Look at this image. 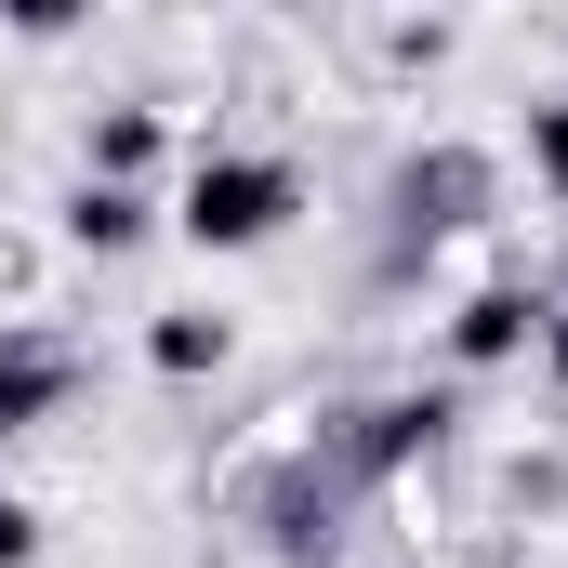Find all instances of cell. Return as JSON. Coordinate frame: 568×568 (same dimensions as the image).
I'll return each mask as SVG.
<instances>
[{
	"instance_id": "cell-1",
	"label": "cell",
	"mask_w": 568,
	"mask_h": 568,
	"mask_svg": "<svg viewBox=\"0 0 568 568\" xmlns=\"http://www.w3.org/2000/svg\"><path fill=\"white\" fill-rule=\"evenodd\" d=\"M278 212H291V172H278V159H199V185H185V239H212V252L278 239Z\"/></svg>"
},
{
	"instance_id": "cell-2",
	"label": "cell",
	"mask_w": 568,
	"mask_h": 568,
	"mask_svg": "<svg viewBox=\"0 0 568 568\" xmlns=\"http://www.w3.org/2000/svg\"><path fill=\"white\" fill-rule=\"evenodd\" d=\"M529 331H542V304H529V291H476V304H463V331H449V344H463V357H516V344H529Z\"/></svg>"
},
{
	"instance_id": "cell-3",
	"label": "cell",
	"mask_w": 568,
	"mask_h": 568,
	"mask_svg": "<svg viewBox=\"0 0 568 568\" xmlns=\"http://www.w3.org/2000/svg\"><path fill=\"white\" fill-rule=\"evenodd\" d=\"M53 384H67V357H53V344H13V357H0V436L40 424V410H53Z\"/></svg>"
},
{
	"instance_id": "cell-4",
	"label": "cell",
	"mask_w": 568,
	"mask_h": 568,
	"mask_svg": "<svg viewBox=\"0 0 568 568\" xmlns=\"http://www.w3.org/2000/svg\"><path fill=\"white\" fill-rule=\"evenodd\" d=\"M67 225H80L93 252H120V239H133L145 212H133V199H120V185H80V212H67Z\"/></svg>"
},
{
	"instance_id": "cell-5",
	"label": "cell",
	"mask_w": 568,
	"mask_h": 568,
	"mask_svg": "<svg viewBox=\"0 0 568 568\" xmlns=\"http://www.w3.org/2000/svg\"><path fill=\"white\" fill-rule=\"evenodd\" d=\"M145 145H159V120H145V106H120V120H93V172H133Z\"/></svg>"
},
{
	"instance_id": "cell-6",
	"label": "cell",
	"mask_w": 568,
	"mask_h": 568,
	"mask_svg": "<svg viewBox=\"0 0 568 568\" xmlns=\"http://www.w3.org/2000/svg\"><path fill=\"white\" fill-rule=\"evenodd\" d=\"M212 357H225L212 317H159V371H212Z\"/></svg>"
},
{
	"instance_id": "cell-7",
	"label": "cell",
	"mask_w": 568,
	"mask_h": 568,
	"mask_svg": "<svg viewBox=\"0 0 568 568\" xmlns=\"http://www.w3.org/2000/svg\"><path fill=\"white\" fill-rule=\"evenodd\" d=\"M529 159H542V172H556V185H568V93H556V106H542V120H529Z\"/></svg>"
},
{
	"instance_id": "cell-8",
	"label": "cell",
	"mask_w": 568,
	"mask_h": 568,
	"mask_svg": "<svg viewBox=\"0 0 568 568\" xmlns=\"http://www.w3.org/2000/svg\"><path fill=\"white\" fill-rule=\"evenodd\" d=\"M556 371H568V331H556Z\"/></svg>"
}]
</instances>
